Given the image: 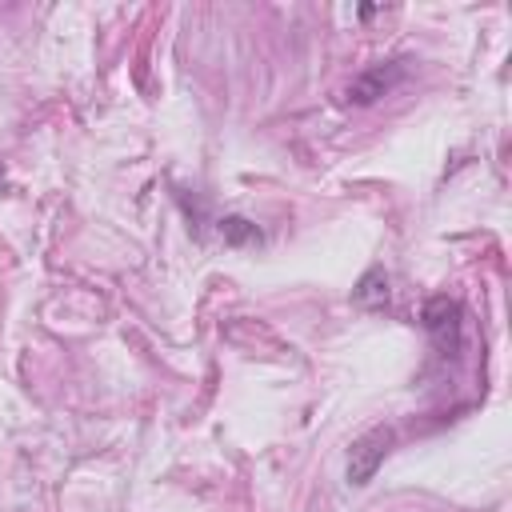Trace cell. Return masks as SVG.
Instances as JSON below:
<instances>
[{
  "instance_id": "obj_1",
  "label": "cell",
  "mask_w": 512,
  "mask_h": 512,
  "mask_svg": "<svg viewBox=\"0 0 512 512\" xmlns=\"http://www.w3.org/2000/svg\"><path fill=\"white\" fill-rule=\"evenodd\" d=\"M392 440H396L392 428H372V432H364V436L348 448V468H344L348 484H368V480L376 476V468L384 464Z\"/></svg>"
},
{
  "instance_id": "obj_2",
  "label": "cell",
  "mask_w": 512,
  "mask_h": 512,
  "mask_svg": "<svg viewBox=\"0 0 512 512\" xmlns=\"http://www.w3.org/2000/svg\"><path fill=\"white\" fill-rule=\"evenodd\" d=\"M460 316H464V312H460V304H456L452 296H432V300L424 304V312H420V324L428 328V336H432L444 352H456V348H460V328H464Z\"/></svg>"
},
{
  "instance_id": "obj_3",
  "label": "cell",
  "mask_w": 512,
  "mask_h": 512,
  "mask_svg": "<svg viewBox=\"0 0 512 512\" xmlns=\"http://www.w3.org/2000/svg\"><path fill=\"white\" fill-rule=\"evenodd\" d=\"M400 76H404V64H400V60H392V64H376V68H368L360 80H352L348 100H352V104H372V100H380Z\"/></svg>"
},
{
  "instance_id": "obj_4",
  "label": "cell",
  "mask_w": 512,
  "mask_h": 512,
  "mask_svg": "<svg viewBox=\"0 0 512 512\" xmlns=\"http://www.w3.org/2000/svg\"><path fill=\"white\" fill-rule=\"evenodd\" d=\"M352 300H356L360 308H384V304H388V272H384V268H368V272L356 280Z\"/></svg>"
},
{
  "instance_id": "obj_5",
  "label": "cell",
  "mask_w": 512,
  "mask_h": 512,
  "mask_svg": "<svg viewBox=\"0 0 512 512\" xmlns=\"http://www.w3.org/2000/svg\"><path fill=\"white\" fill-rule=\"evenodd\" d=\"M220 236H224V244H232V248L260 244V228H256L252 220H244V216H224V220H220Z\"/></svg>"
}]
</instances>
